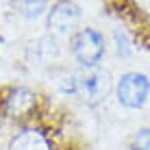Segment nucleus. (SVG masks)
Masks as SVG:
<instances>
[{"label": "nucleus", "instance_id": "5", "mask_svg": "<svg viewBox=\"0 0 150 150\" xmlns=\"http://www.w3.org/2000/svg\"><path fill=\"white\" fill-rule=\"evenodd\" d=\"M81 7L74 0H57L46 11V26L57 37H72L81 24Z\"/></svg>", "mask_w": 150, "mask_h": 150}, {"label": "nucleus", "instance_id": "6", "mask_svg": "<svg viewBox=\"0 0 150 150\" xmlns=\"http://www.w3.org/2000/svg\"><path fill=\"white\" fill-rule=\"evenodd\" d=\"M4 150H57V144L48 128L37 122H26L15 128Z\"/></svg>", "mask_w": 150, "mask_h": 150}, {"label": "nucleus", "instance_id": "4", "mask_svg": "<svg viewBox=\"0 0 150 150\" xmlns=\"http://www.w3.org/2000/svg\"><path fill=\"white\" fill-rule=\"evenodd\" d=\"M113 94H115V100L120 107L137 111L148 102L150 79L144 72H135V70L124 72L120 79L115 81V85H113Z\"/></svg>", "mask_w": 150, "mask_h": 150}, {"label": "nucleus", "instance_id": "11", "mask_svg": "<svg viewBox=\"0 0 150 150\" xmlns=\"http://www.w3.org/2000/svg\"><path fill=\"white\" fill-rule=\"evenodd\" d=\"M0 68H2V59H0Z\"/></svg>", "mask_w": 150, "mask_h": 150}, {"label": "nucleus", "instance_id": "7", "mask_svg": "<svg viewBox=\"0 0 150 150\" xmlns=\"http://www.w3.org/2000/svg\"><path fill=\"white\" fill-rule=\"evenodd\" d=\"M15 7L24 18L35 20V18H41L50 9V0H15Z\"/></svg>", "mask_w": 150, "mask_h": 150}, {"label": "nucleus", "instance_id": "3", "mask_svg": "<svg viewBox=\"0 0 150 150\" xmlns=\"http://www.w3.org/2000/svg\"><path fill=\"white\" fill-rule=\"evenodd\" d=\"M70 52L81 70L98 68L107 54V39L98 28H79L70 37Z\"/></svg>", "mask_w": 150, "mask_h": 150}, {"label": "nucleus", "instance_id": "1", "mask_svg": "<svg viewBox=\"0 0 150 150\" xmlns=\"http://www.w3.org/2000/svg\"><path fill=\"white\" fill-rule=\"evenodd\" d=\"M113 85L115 81H113L111 72L98 65V68L81 70L76 74L65 76L59 89L65 98H74L85 107H100L113 94Z\"/></svg>", "mask_w": 150, "mask_h": 150}, {"label": "nucleus", "instance_id": "8", "mask_svg": "<svg viewBox=\"0 0 150 150\" xmlns=\"http://www.w3.org/2000/svg\"><path fill=\"white\" fill-rule=\"evenodd\" d=\"M128 150H150V128H137L133 133L131 142H128Z\"/></svg>", "mask_w": 150, "mask_h": 150}, {"label": "nucleus", "instance_id": "10", "mask_svg": "<svg viewBox=\"0 0 150 150\" xmlns=\"http://www.w3.org/2000/svg\"><path fill=\"white\" fill-rule=\"evenodd\" d=\"M133 2H135V7L139 9V11L150 13V0H133Z\"/></svg>", "mask_w": 150, "mask_h": 150}, {"label": "nucleus", "instance_id": "9", "mask_svg": "<svg viewBox=\"0 0 150 150\" xmlns=\"http://www.w3.org/2000/svg\"><path fill=\"white\" fill-rule=\"evenodd\" d=\"M113 39H115L117 57L128 59V57H131V41H128V35L124 33V30H115V33H113Z\"/></svg>", "mask_w": 150, "mask_h": 150}, {"label": "nucleus", "instance_id": "2", "mask_svg": "<svg viewBox=\"0 0 150 150\" xmlns=\"http://www.w3.org/2000/svg\"><path fill=\"white\" fill-rule=\"evenodd\" d=\"M41 96L28 85H9L0 91V115L18 124L35 122L39 113Z\"/></svg>", "mask_w": 150, "mask_h": 150}]
</instances>
